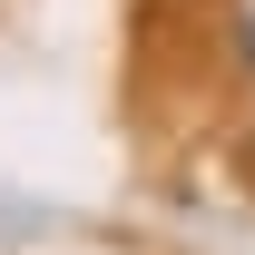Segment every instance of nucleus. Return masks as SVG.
<instances>
[{"mask_svg":"<svg viewBox=\"0 0 255 255\" xmlns=\"http://www.w3.org/2000/svg\"><path fill=\"white\" fill-rule=\"evenodd\" d=\"M236 59L255 69V10H246V20H236Z\"/></svg>","mask_w":255,"mask_h":255,"instance_id":"1","label":"nucleus"}]
</instances>
